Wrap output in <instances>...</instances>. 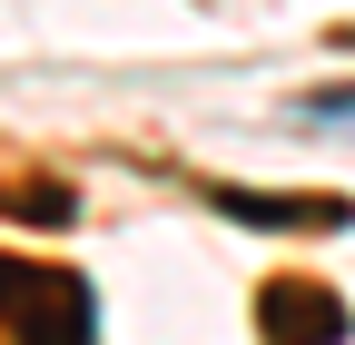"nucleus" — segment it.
Returning <instances> with one entry per match:
<instances>
[{"mask_svg":"<svg viewBox=\"0 0 355 345\" xmlns=\"http://www.w3.org/2000/svg\"><path fill=\"white\" fill-rule=\"evenodd\" d=\"M296 118H326V128H355V79H336V89H306Z\"/></svg>","mask_w":355,"mask_h":345,"instance_id":"obj_5","label":"nucleus"},{"mask_svg":"<svg viewBox=\"0 0 355 345\" xmlns=\"http://www.w3.org/2000/svg\"><path fill=\"white\" fill-rule=\"evenodd\" d=\"M0 218H40V227H69L79 207H69V188H60V178H0Z\"/></svg>","mask_w":355,"mask_h":345,"instance_id":"obj_4","label":"nucleus"},{"mask_svg":"<svg viewBox=\"0 0 355 345\" xmlns=\"http://www.w3.org/2000/svg\"><path fill=\"white\" fill-rule=\"evenodd\" d=\"M257 335L266 345H345V296L326 276H266L257 286Z\"/></svg>","mask_w":355,"mask_h":345,"instance_id":"obj_2","label":"nucleus"},{"mask_svg":"<svg viewBox=\"0 0 355 345\" xmlns=\"http://www.w3.org/2000/svg\"><path fill=\"white\" fill-rule=\"evenodd\" d=\"M237 227H286V237H316V227H355L345 197H266V188H207Z\"/></svg>","mask_w":355,"mask_h":345,"instance_id":"obj_3","label":"nucleus"},{"mask_svg":"<svg viewBox=\"0 0 355 345\" xmlns=\"http://www.w3.org/2000/svg\"><path fill=\"white\" fill-rule=\"evenodd\" d=\"M89 335H99V296L69 267L0 256V345H89Z\"/></svg>","mask_w":355,"mask_h":345,"instance_id":"obj_1","label":"nucleus"}]
</instances>
